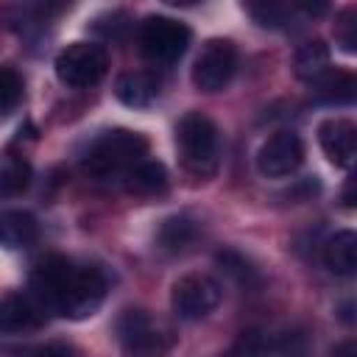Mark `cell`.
<instances>
[{"instance_id": "obj_7", "label": "cell", "mask_w": 357, "mask_h": 357, "mask_svg": "<svg viewBox=\"0 0 357 357\" xmlns=\"http://www.w3.org/2000/svg\"><path fill=\"white\" fill-rule=\"evenodd\" d=\"M218 301H220V284L204 273L181 276L170 293L173 312L184 321H195V318L209 315L218 307Z\"/></svg>"}, {"instance_id": "obj_15", "label": "cell", "mask_w": 357, "mask_h": 357, "mask_svg": "<svg viewBox=\"0 0 357 357\" xmlns=\"http://www.w3.org/2000/svg\"><path fill=\"white\" fill-rule=\"evenodd\" d=\"M293 70L301 81H315L329 70V47L324 39H310L296 50Z\"/></svg>"}, {"instance_id": "obj_16", "label": "cell", "mask_w": 357, "mask_h": 357, "mask_svg": "<svg viewBox=\"0 0 357 357\" xmlns=\"http://www.w3.org/2000/svg\"><path fill=\"white\" fill-rule=\"evenodd\" d=\"M315 95L326 103H351L354 100V75L346 70H326L321 78L312 81Z\"/></svg>"}, {"instance_id": "obj_10", "label": "cell", "mask_w": 357, "mask_h": 357, "mask_svg": "<svg viewBox=\"0 0 357 357\" xmlns=\"http://www.w3.org/2000/svg\"><path fill=\"white\" fill-rule=\"evenodd\" d=\"M318 142H321V148L332 165L351 167L354 153H357V134H354V126L349 120H343V117L324 120L318 126Z\"/></svg>"}, {"instance_id": "obj_6", "label": "cell", "mask_w": 357, "mask_h": 357, "mask_svg": "<svg viewBox=\"0 0 357 357\" xmlns=\"http://www.w3.org/2000/svg\"><path fill=\"white\" fill-rule=\"evenodd\" d=\"M237 70V47L229 39H209L192 64V84L201 92H220Z\"/></svg>"}, {"instance_id": "obj_23", "label": "cell", "mask_w": 357, "mask_h": 357, "mask_svg": "<svg viewBox=\"0 0 357 357\" xmlns=\"http://www.w3.org/2000/svg\"><path fill=\"white\" fill-rule=\"evenodd\" d=\"M284 11H287V8H284V6H276V3L251 6V14L257 17V22H259V25H271V28H276V25H282V22L287 20Z\"/></svg>"}, {"instance_id": "obj_24", "label": "cell", "mask_w": 357, "mask_h": 357, "mask_svg": "<svg viewBox=\"0 0 357 357\" xmlns=\"http://www.w3.org/2000/svg\"><path fill=\"white\" fill-rule=\"evenodd\" d=\"M337 39H340V45H343L346 53H354L357 36H354V11H351V8L343 14V20H340V25H337Z\"/></svg>"}, {"instance_id": "obj_9", "label": "cell", "mask_w": 357, "mask_h": 357, "mask_svg": "<svg viewBox=\"0 0 357 357\" xmlns=\"http://www.w3.org/2000/svg\"><path fill=\"white\" fill-rule=\"evenodd\" d=\"M117 335L131 357H156L165 346L159 326L142 310H126L117 321Z\"/></svg>"}, {"instance_id": "obj_17", "label": "cell", "mask_w": 357, "mask_h": 357, "mask_svg": "<svg viewBox=\"0 0 357 357\" xmlns=\"http://www.w3.org/2000/svg\"><path fill=\"white\" fill-rule=\"evenodd\" d=\"M114 92H117V98H120L126 106L139 109V106H148V103L156 98L159 84H156V78H151V75H145V73H128V75H123V78L117 81Z\"/></svg>"}, {"instance_id": "obj_1", "label": "cell", "mask_w": 357, "mask_h": 357, "mask_svg": "<svg viewBox=\"0 0 357 357\" xmlns=\"http://www.w3.org/2000/svg\"><path fill=\"white\" fill-rule=\"evenodd\" d=\"M31 290L39 310L81 321L100 307L106 296V276L92 265H75L64 257H47L36 265Z\"/></svg>"}, {"instance_id": "obj_14", "label": "cell", "mask_w": 357, "mask_h": 357, "mask_svg": "<svg viewBox=\"0 0 357 357\" xmlns=\"http://www.w3.org/2000/svg\"><path fill=\"white\" fill-rule=\"evenodd\" d=\"M123 178H126V187L137 195H153L167 187V170L162 162H153V159L137 162Z\"/></svg>"}, {"instance_id": "obj_21", "label": "cell", "mask_w": 357, "mask_h": 357, "mask_svg": "<svg viewBox=\"0 0 357 357\" xmlns=\"http://www.w3.org/2000/svg\"><path fill=\"white\" fill-rule=\"evenodd\" d=\"M223 357H268V340L259 329H245L237 335Z\"/></svg>"}, {"instance_id": "obj_3", "label": "cell", "mask_w": 357, "mask_h": 357, "mask_svg": "<svg viewBox=\"0 0 357 357\" xmlns=\"http://www.w3.org/2000/svg\"><path fill=\"white\" fill-rule=\"evenodd\" d=\"M176 142H178V153L181 162L190 173L195 176H212L218 170L220 162V137L215 123L201 114V112H190L178 120L176 126Z\"/></svg>"}, {"instance_id": "obj_20", "label": "cell", "mask_w": 357, "mask_h": 357, "mask_svg": "<svg viewBox=\"0 0 357 357\" xmlns=\"http://www.w3.org/2000/svg\"><path fill=\"white\" fill-rule=\"evenodd\" d=\"M22 100V78L14 67H0V117L11 114Z\"/></svg>"}, {"instance_id": "obj_8", "label": "cell", "mask_w": 357, "mask_h": 357, "mask_svg": "<svg viewBox=\"0 0 357 357\" xmlns=\"http://www.w3.org/2000/svg\"><path fill=\"white\" fill-rule=\"evenodd\" d=\"M301 162H304V142L296 131H276L257 151V167L265 178L293 176L301 167Z\"/></svg>"}, {"instance_id": "obj_13", "label": "cell", "mask_w": 357, "mask_h": 357, "mask_svg": "<svg viewBox=\"0 0 357 357\" xmlns=\"http://www.w3.org/2000/svg\"><path fill=\"white\" fill-rule=\"evenodd\" d=\"M39 321V307L31 296L8 293L0 298V332H20Z\"/></svg>"}, {"instance_id": "obj_12", "label": "cell", "mask_w": 357, "mask_h": 357, "mask_svg": "<svg viewBox=\"0 0 357 357\" xmlns=\"http://www.w3.org/2000/svg\"><path fill=\"white\" fill-rule=\"evenodd\" d=\"M324 262L332 273L351 276L354 268H357V237H354V231L343 229V231L332 234L324 245Z\"/></svg>"}, {"instance_id": "obj_2", "label": "cell", "mask_w": 357, "mask_h": 357, "mask_svg": "<svg viewBox=\"0 0 357 357\" xmlns=\"http://www.w3.org/2000/svg\"><path fill=\"white\" fill-rule=\"evenodd\" d=\"M145 151H148V139L142 134L128 128H112L89 145L81 167L95 178L126 176L137 162H142Z\"/></svg>"}, {"instance_id": "obj_18", "label": "cell", "mask_w": 357, "mask_h": 357, "mask_svg": "<svg viewBox=\"0 0 357 357\" xmlns=\"http://www.w3.org/2000/svg\"><path fill=\"white\" fill-rule=\"evenodd\" d=\"M192 240H195V223L190 218H167L159 226V234H156V243L165 251H181Z\"/></svg>"}, {"instance_id": "obj_22", "label": "cell", "mask_w": 357, "mask_h": 357, "mask_svg": "<svg viewBox=\"0 0 357 357\" xmlns=\"http://www.w3.org/2000/svg\"><path fill=\"white\" fill-rule=\"evenodd\" d=\"M218 262L226 268V273H231L237 282H243V284H248L257 273H254V268L240 257V254H234V251H223V254H218Z\"/></svg>"}, {"instance_id": "obj_5", "label": "cell", "mask_w": 357, "mask_h": 357, "mask_svg": "<svg viewBox=\"0 0 357 357\" xmlns=\"http://www.w3.org/2000/svg\"><path fill=\"white\" fill-rule=\"evenodd\" d=\"M190 45V28L173 17H148L139 28V50L145 59L170 64L184 56Z\"/></svg>"}, {"instance_id": "obj_11", "label": "cell", "mask_w": 357, "mask_h": 357, "mask_svg": "<svg viewBox=\"0 0 357 357\" xmlns=\"http://www.w3.org/2000/svg\"><path fill=\"white\" fill-rule=\"evenodd\" d=\"M39 229L31 212L22 209H0V245L6 248H25L36 240Z\"/></svg>"}, {"instance_id": "obj_19", "label": "cell", "mask_w": 357, "mask_h": 357, "mask_svg": "<svg viewBox=\"0 0 357 357\" xmlns=\"http://www.w3.org/2000/svg\"><path fill=\"white\" fill-rule=\"evenodd\" d=\"M28 178H31V167L22 159H6L0 165V198L22 192L28 187Z\"/></svg>"}, {"instance_id": "obj_4", "label": "cell", "mask_w": 357, "mask_h": 357, "mask_svg": "<svg viewBox=\"0 0 357 357\" xmlns=\"http://www.w3.org/2000/svg\"><path fill=\"white\" fill-rule=\"evenodd\" d=\"M109 70V53L95 42H73L56 56V75L70 89L95 86Z\"/></svg>"}, {"instance_id": "obj_25", "label": "cell", "mask_w": 357, "mask_h": 357, "mask_svg": "<svg viewBox=\"0 0 357 357\" xmlns=\"http://www.w3.org/2000/svg\"><path fill=\"white\" fill-rule=\"evenodd\" d=\"M36 357H75V351H73L67 343H50V346H45Z\"/></svg>"}]
</instances>
